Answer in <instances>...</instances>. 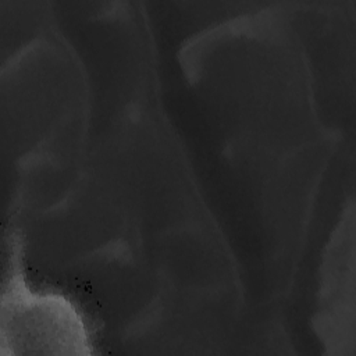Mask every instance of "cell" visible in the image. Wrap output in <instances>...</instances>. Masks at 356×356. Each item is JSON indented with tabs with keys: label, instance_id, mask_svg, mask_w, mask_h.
Here are the masks:
<instances>
[{
	"label": "cell",
	"instance_id": "7a4b0ae2",
	"mask_svg": "<svg viewBox=\"0 0 356 356\" xmlns=\"http://www.w3.org/2000/svg\"><path fill=\"white\" fill-rule=\"evenodd\" d=\"M79 68L57 43L33 40L11 60L3 79V111L8 115L11 142L26 154L53 138L81 110Z\"/></svg>",
	"mask_w": 356,
	"mask_h": 356
},
{
	"label": "cell",
	"instance_id": "5b68a950",
	"mask_svg": "<svg viewBox=\"0 0 356 356\" xmlns=\"http://www.w3.org/2000/svg\"><path fill=\"white\" fill-rule=\"evenodd\" d=\"M161 250V270L177 288L197 292L220 289L229 278V264L222 249L197 229L171 232Z\"/></svg>",
	"mask_w": 356,
	"mask_h": 356
},
{
	"label": "cell",
	"instance_id": "6da1fadb",
	"mask_svg": "<svg viewBox=\"0 0 356 356\" xmlns=\"http://www.w3.org/2000/svg\"><path fill=\"white\" fill-rule=\"evenodd\" d=\"M288 44L274 19H238L193 46L191 76L243 135L278 142L306 118L305 78Z\"/></svg>",
	"mask_w": 356,
	"mask_h": 356
},
{
	"label": "cell",
	"instance_id": "277c9868",
	"mask_svg": "<svg viewBox=\"0 0 356 356\" xmlns=\"http://www.w3.org/2000/svg\"><path fill=\"white\" fill-rule=\"evenodd\" d=\"M355 214L345 209L321 266L320 335L328 346L355 343Z\"/></svg>",
	"mask_w": 356,
	"mask_h": 356
},
{
	"label": "cell",
	"instance_id": "3957f363",
	"mask_svg": "<svg viewBox=\"0 0 356 356\" xmlns=\"http://www.w3.org/2000/svg\"><path fill=\"white\" fill-rule=\"evenodd\" d=\"M1 298V345L11 355H86L90 324L78 300L33 286L24 271V236L11 235Z\"/></svg>",
	"mask_w": 356,
	"mask_h": 356
}]
</instances>
